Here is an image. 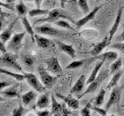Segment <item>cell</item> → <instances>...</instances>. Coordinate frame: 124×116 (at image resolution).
Returning <instances> with one entry per match:
<instances>
[{"mask_svg":"<svg viewBox=\"0 0 124 116\" xmlns=\"http://www.w3.org/2000/svg\"><path fill=\"white\" fill-rule=\"evenodd\" d=\"M0 72H1V73H3V74H6V75H9L12 77H13V78L17 81H23V80H26L24 73H13L12 71H8V70H6V69H4L3 67H2L1 69H0Z\"/></svg>","mask_w":124,"mask_h":116,"instance_id":"obj_24","label":"cell"},{"mask_svg":"<svg viewBox=\"0 0 124 116\" xmlns=\"http://www.w3.org/2000/svg\"><path fill=\"white\" fill-rule=\"evenodd\" d=\"M108 45H109V43H108V36H106L102 41L94 46V47L92 48V50L90 52L91 55L92 57L99 56V54H101V53L103 51V50L106 47H107Z\"/></svg>","mask_w":124,"mask_h":116,"instance_id":"obj_16","label":"cell"},{"mask_svg":"<svg viewBox=\"0 0 124 116\" xmlns=\"http://www.w3.org/2000/svg\"><path fill=\"white\" fill-rule=\"evenodd\" d=\"M105 60H99L98 62L96 63L95 66V67L93 68L92 70V71L91 73V74L90 76H89V77L88 78L87 81H86V84L88 85V84H90L91 83H92L93 81H94L95 80V78L97 77V76H98L99 74V70L102 68V65L104 64L105 63Z\"/></svg>","mask_w":124,"mask_h":116,"instance_id":"obj_21","label":"cell"},{"mask_svg":"<svg viewBox=\"0 0 124 116\" xmlns=\"http://www.w3.org/2000/svg\"><path fill=\"white\" fill-rule=\"evenodd\" d=\"M48 10L46 9H39V8H37V9H32L28 12V15L30 17H34V16H39V15H48L49 13Z\"/></svg>","mask_w":124,"mask_h":116,"instance_id":"obj_32","label":"cell"},{"mask_svg":"<svg viewBox=\"0 0 124 116\" xmlns=\"http://www.w3.org/2000/svg\"><path fill=\"white\" fill-rule=\"evenodd\" d=\"M50 101H51V97L50 98L49 93L46 92L39 97V98L36 103V108L38 110L46 109L50 106Z\"/></svg>","mask_w":124,"mask_h":116,"instance_id":"obj_14","label":"cell"},{"mask_svg":"<svg viewBox=\"0 0 124 116\" xmlns=\"http://www.w3.org/2000/svg\"><path fill=\"white\" fill-rule=\"evenodd\" d=\"M26 31L17 33L13 35V36L7 44V50L13 53H18L23 46V40L25 37Z\"/></svg>","mask_w":124,"mask_h":116,"instance_id":"obj_5","label":"cell"},{"mask_svg":"<svg viewBox=\"0 0 124 116\" xmlns=\"http://www.w3.org/2000/svg\"><path fill=\"white\" fill-rule=\"evenodd\" d=\"M26 77V80L30 87L37 92L42 93L45 91L46 87L42 83V81L38 79V77L33 73H23Z\"/></svg>","mask_w":124,"mask_h":116,"instance_id":"obj_8","label":"cell"},{"mask_svg":"<svg viewBox=\"0 0 124 116\" xmlns=\"http://www.w3.org/2000/svg\"><path fill=\"white\" fill-rule=\"evenodd\" d=\"M67 106L68 105L64 102L62 103V110H61V115H62V116H68L70 114H71L70 111H68V109L67 108Z\"/></svg>","mask_w":124,"mask_h":116,"instance_id":"obj_41","label":"cell"},{"mask_svg":"<svg viewBox=\"0 0 124 116\" xmlns=\"http://www.w3.org/2000/svg\"><path fill=\"white\" fill-rule=\"evenodd\" d=\"M124 88V85L123 86H116L115 87L112 88V91L111 92V94L109 96L108 102L105 106V109L106 111H108L110 109V108L113 105H119L120 98H121V94H122V91Z\"/></svg>","mask_w":124,"mask_h":116,"instance_id":"obj_7","label":"cell"},{"mask_svg":"<svg viewBox=\"0 0 124 116\" xmlns=\"http://www.w3.org/2000/svg\"><path fill=\"white\" fill-rule=\"evenodd\" d=\"M35 41L37 46L41 49H46L52 44V41L48 38L44 37L40 35H35Z\"/></svg>","mask_w":124,"mask_h":116,"instance_id":"obj_22","label":"cell"},{"mask_svg":"<svg viewBox=\"0 0 124 116\" xmlns=\"http://www.w3.org/2000/svg\"><path fill=\"white\" fill-rule=\"evenodd\" d=\"M68 1H69L70 2L73 3V4H75V3L78 2V0H68Z\"/></svg>","mask_w":124,"mask_h":116,"instance_id":"obj_48","label":"cell"},{"mask_svg":"<svg viewBox=\"0 0 124 116\" xmlns=\"http://www.w3.org/2000/svg\"><path fill=\"white\" fill-rule=\"evenodd\" d=\"M22 61L27 68L32 69L33 67L35 59L33 56L31 55H23L22 57Z\"/></svg>","mask_w":124,"mask_h":116,"instance_id":"obj_30","label":"cell"},{"mask_svg":"<svg viewBox=\"0 0 124 116\" xmlns=\"http://www.w3.org/2000/svg\"><path fill=\"white\" fill-rule=\"evenodd\" d=\"M95 59H98L99 60H105L109 62H114L119 58V53L116 51H113V50H110V51H107L106 53H101L99 56L95 57Z\"/></svg>","mask_w":124,"mask_h":116,"instance_id":"obj_20","label":"cell"},{"mask_svg":"<svg viewBox=\"0 0 124 116\" xmlns=\"http://www.w3.org/2000/svg\"><path fill=\"white\" fill-rule=\"evenodd\" d=\"M98 32L95 29H85L81 33H80V35L84 36L85 39H88V40L95 39L98 36Z\"/></svg>","mask_w":124,"mask_h":116,"instance_id":"obj_31","label":"cell"},{"mask_svg":"<svg viewBox=\"0 0 124 116\" xmlns=\"http://www.w3.org/2000/svg\"><path fill=\"white\" fill-rule=\"evenodd\" d=\"M51 97V115H54L55 113H58V112H61L62 110V104H60L59 102L56 100L55 97L53 94L50 95Z\"/></svg>","mask_w":124,"mask_h":116,"instance_id":"obj_28","label":"cell"},{"mask_svg":"<svg viewBox=\"0 0 124 116\" xmlns=\"http://www.w3.org/2000/svg\"><path fill=\"white\" fill-rule=\"evenodd\" d=\"M81 116H91V109L88 106L85 105L81 110Z\"/></svg>","mask_w":124,"mask_h":116,"instance_id":"obj_39","label":"cell"},{"mask_svg":"<svg viewBox=\"0 0 124 116\" xmlns=\"http://www.w3.org/2000/svg\"><path fill=\"white\" fill-rule=\"evenodd\" d=\"M45 63L46 64V70L50 73L56 75H61L63 73V71H62L59 60L57 57H50L45 61Z\"/></svg>","mask_w":124,"mask_h":116,"instance_id":"obj_9","label":"cell"},{"mask_svg":"<svg viewBox=\"0 0 124 116\" xmlns=\"http://www.w3.org/2000/svg\"><path fill=\"white\" fill-rule=\"evenodd\" d=\"M123 12V7L121 6L118 11L117 15H116V19L113 22V25L112 26V28L109 31V35H108V43H109V45L111 44L112 39L113 38L114 35L116 34V32H117V30L119 29V24H120V22H121V19H122Z\"/></svg>","mask_w":124,"mask_h":116,"instance_id":"obj_13","label":"cell"},{"mask_svg":"<svg viewBox=\"0 0 124 116\" xmlns=\"http://www.w3.org/2000/svg\"><path fill=\"white\" fill-rule=\"evenodd\" d=\"M16 0H6V3H9V4H12L13 2H14Z\"/></svg>","mask_w":124,"mask_h":116,"instance_id":"obj_47","label":"cell"},{"mask_svg":"<svg viewBox=\"0 0 124 116\" xmlns=\"http://www.w3.org/2000/svg\"><path fill=\"white\" fill-rule=\"evenodd\" d=\"M19 87L18 84H14L12 86L7 87L4 90L1 91V95L6 98H18L19 94L17 91V88Z\"/></svg>","mask_w":124,"mask_h":116,"instance_id":"obj_18","label":"cell"},{"mask_svg":"<svg viewBox=\"0 0 124 116\" xmlns=\"http://www.w3.org/2000/svg\"><path fill=\"white\" fill-rule=\"evenodd\" d=\"M86 105L88 106L91 110L96 111L97 113L99 114L101 116H105V115H107V111H106V109H102V108H101L99 106H95V105H94V104H92L91 103H88Z\"/></svg>","mask_w":124,"mask_h":116,"instance_id":"obj_36","label":"cell"},{"mask_svg":"<svg viewBox=\"0 0 124 116\" xmlns=\"http://www.w3.org/2000/svg\"><path fill=\"white\" fill-rule=\"evenodd\" d=\"M68 0H59V2H60V3H61V7L63 8H64V6H65V4L68 2Z\"/></svg>","mask_w":124,"mask_h":116,"instance_id":"obj_46","label":"cell"},{"mask_svg":"<svg viewBox=\"0 0 124 116\" xmlns=\"http://www.w3.org/2000/svg\"><path fill=\"white\" fill-rule=\"evenodd\" d=\"M123 71H124V57L123 58Z\"/></svg>","mask_w":124,"mask_h":116,"instance_id":"obj_51","label":"cell"},{"mask_svg":"<svg viewBox=\"0 0 124 116\" xmlns=\"http://www.w3.org/2000/svg\"><path fill=\"white\" fill-rule=\"evenodd\" d=\"M72 116H78V115L76 114V113H74V114L72 115Z\"/></svg>","mask_w":124,"mask_h":116,"instance_id":"obj_52","label":"cell"},{"mask_svg":"<svg viewBox=\"0 0 124 116\" xmlns=\"http://www.w3.org/2000/svg\"><path fill=\"white\" fill-rule=\"evenodd\" d=\"M102 7V6H99L95 7L94 9H93L90 12V13H88L87 15H85L83 18L80 19L79 20H78L77 22H75L76 29H81V27H82L83 26H85V24H86V23H88L89 21L92 20V19L95 18L96 13H98V12L99 11V9H100Z\"/></svg>","mask_w":124,"mask_h":116,"instance_id":"obj_10","label":"cell"},{"mask_svg":"<svg viewBox=\"0 0 124 116\" xmlns=\"http://www.w3.org/2000/svg\"><path fill=\"white\" fill-rule=\"evenodd\" d=\"M85 60H74L71 63H70L67 67H66V69L67 70H75V69H78L81 67L85 64Z\"/></svg>","mask_w":124,"mask_h":116,"instance_id":"obj_34","label":"cell"},{"mask_svg":"<svg viewBox=\"0 0 124 116\" xmlns=\"http://www.w3.org/2000/svg\"><path fill=\"white\" fill-rule=\"evenodd\" d=\"M53 116H62L61 115V112H58V113H55V114H54Z\"/></svg>","mask_w":124,"mask_h":116,"instance_id":"obj_49","label":"cell"},{"mask_svg":"<svg viewBox=\"0 0 124 116\" xmlns=\"http://www.w3.org/2000/svg\"><path fill=\"white\" fill-rule=\"evenodd\" d=\"M57 26L60 27V28L62 29H68V30H71V31H75V29L70 24V23L65 20V19H59V20L56 21L55 22H54Z\"/></svg>","mask_w":124,"mask_h":116,"instance_id":"obj_29","label":"cell"},{"mask_svg":"<svg viewBox=\"0 0 124 116\" xmlns=\"http://www.w3.org/2000/svg\"><path fill=\"white\" fill-rule=\"evenodd\" d=\"M123 71H119L116 73H115L113 76H112V79L110 80L109 83L107 85V89H111V88H113L115 87L116 86H117L118 85V83H119V80L121 78V77L123 75Z\"/></svg>","mask_w":124,"mask_h":116,"instance_id":"obj_25","label":"cell"},{"mask_svg":"<svg viewBox=\"0 0 124 116\" xmlns=\"http://www.w3.org/2000/svg\"><path fill=\"white\" fill-rule=\"evenodd\" d=\"M16 10L17 13L19 16H26V15L28 13L27 8H26L25 4L23 3V0L19 4H17V5L16 6Z\"/></svg>","mask_w":124,"mask_h":116,"instance_id":"obj_33","label":"cell"},{"mask_svg":"<svg viewBox=\"0 0 124 116\" xmlns=\"http://www.w3.org/2000/svg\"><path fill=\"white\" fill-rule=\"evenodd\" d=\"M0 51H1L2 54L6 53L7 52V46L5 43L2 41H0Z\"/></svg>","mask_w":124,"mask_h":116,"instance_id":"obj_42","label":"cell"},{"mask_svg":"<svg viewBox=\"0 0 124 116\" xmlns=\"http://www.w3.org/2000/svg\"><path fill=\"white\" fill-rule=\"evenodd\" d=\"M37 94L35 90H30L29 91L26 92L25 94H23L21 97L23 105H25V106L30 105V104L35 101V99L37 98Z\"/></svg>","mask_w":124,"mask_h":116,"instance_id":"obj_19","label":"cell"},{"mask_svg":"<svg viewBox=\"0 0 124 116\" xmlns=\"http://www.w3.org/2000/svg\"><path fill=\"white\" fill-rule=\"evenodd\" d=\"M38 73L40 74V80L47 89H51L54 85L56 84L58 77H59V75H51L47 70L45 69L43 66H40L38 67Z\"/></svg>","mask_w":124,"mask_h":116,"instance_id":"obj_6","label":"cell"},{"mask_svg":"<svg viewBox=\"0 0 124 116\" xmlns=\"http://www.w3.org/2000/svg\"><path fill=\"white\" fill-rule=\"evenodd\" d=\"M43 1H44V0H34L35 5H36L37 8H39V9H40V6H41V4H42Z\"/></svg>","mask_w":124,"mask_h":116,"instance_id":"obj_45","label":"cell"},{"mask_svg":"<svg viewBox=\"0 0 124 116\" xmlns=\"http://www.w3.org/2000/svg\"><path fill=\"white\" fill-rule=\"evenodd\" d=\"M110 48L117 50L120 53H124V42H118L110 46Z\"/></svg>","mask_w":124,"mask_h":116,"instance_id":"obj_38","label":"cell"},{"mask_svg":"<svg viewBox=\"0 0 124 116\" xmlns=\"http://www.w3.org/2000/svg\"><path fill=\"white\" fill-rule=\"evenodd\" d=\"M37 116H50L51 115V112H50L47 109L38 110L37 111Z\"/></svg>","mask_w":124,"mask_h":116,"instance_id":"obj_40","label":"cell"},{"mask_svg":"<svg viewBox=\"0 0 124 116\" xmlns=\"http://www.w3.org/2000/svg\"><path fill=\"white\" fill-rule=\"evenodd\" d=\"M26 112V109L21 104H19V107L16 108L13 111L12 116H23Z\"/></svg>","mask_w":124,"mask_h":116,"instance_id":"obj_37","label":"cell"},{"mask_svg":"<svg viewBox=\"0 0 124 116\" xmlns=\"http://www.w3.org/2000/svg\"><path fill=\"white\" fill-rule=\"evenodd\" d=\"M109 74H110L109 69H106V68L102 69V71L99 72V73L98 74V76H97L95 80L90 84H88V87H87L86 90H85L82 94L78 97V98L80 99L82 98V97H84L85 95L95 92L97 91V89L101 86V84H102L103 81L107 78Z\"/></svg>","mask_w":124,"mask_h":116,"instance_id":"obj_2","label":"cell"},{"mask_svg":"<svg viewBox=\"0 0 124 116\" xmlns=\"http://www.w3.org/2000/svg\"><path fill=\"white\" fill-rule=\"evenodd\" d=\"M17 20H18V19H15V20L12 22L9 25V26L6 27V28L1 33V35H0L1 41L4 42L5 44H6V42L9 41V40L12 38V35H13L14 26L16 25V23Z\"/></svg>","mask_w":124,"mask_h":116,"instance_id":"obj_17","label":"cell"},{"mask_svg":"<svg viewBox=\"0 0 124 116\" xmlns=\"http://www.w3.org/2000/svg\"><path fill=\"white\" fill-rule=\"evenodd\" d=\"M56 96L57 98H61V100H63V102L67 104V105L72 108L74 110H77V109H79L80 108V104H79V101L78 98H75L72 97V94H70L68 96H64V95H61L59 94H57Z\"/></svg>","mask_w":124,"mask_h":116,"instance_id":"obj_12","label":"cell"},{"mask_svg":"<svg viewBox=\"0 0 124 116\" xmlns=\"http://www.w3.org/2000/svg\"><path fill=\"white\" fill-rule=\"evenodd\" d=\"M78 5L80 7V9L82 10L83 13L87 15L88 13H89V6L88 4V0H78Z\"/></svg>","mask_w":124,"mask_h":116,"instance_id":"obj_35","label":"cell"},{"mask_svg":"<svg viewBox=\"0 0 124 116\" xmlns=\"http://www.w3.org/2000/svg\"><path fill=\"white\" fill-rule=\"evenodd\" d=\"M34 30L37 33L42 35H46V36H50L57 38H65L68 36H71L70 34L68 35L67 33L64 32L61 29L54 28L49 24H43L41 26H37L33 27Z\"/></svg>","mask_w":124,"mask_h":116,"instance_id":"obj_4","label":"cell"},{"mask_svg":"<svg viewBox=\"0 0 124 116\" xmlns=\"http://www.w3.org/2000/svg\"><path fill=\"white\" fill-rule=\"evenodd\" d=\"M105 96H106V90L103 88H102L98 93V94L95 98L94 102H93V104L95 106L101 107L104 103L105 100Z\"/></svg>","mask_w":124,"mask_h":116,"instance_id":"obj_27","label":"cell"},{"mask_svg":"<svg viewBox=\"0 0 124 116\" xmlns=\"http://www.w3.org/2000/svg\"><path fill=\"white\" fill-rule=\"evenodd\" d=\"M59 19H66V20H69L73 23L75 22L73 20L72 18L70 16V15L64 9H54L49 12L47 16L44 18V19H40L35 22V24L37 23H44V22H47V23H52L55 22L56 21L59 20Z\"/></svg>","mask_w":124,"mask_h":116,"instance_id":"obj_1","label":"cell"},{"mask_svg":"<svg viewBox=\"0 0 124 116\" xmlns=\"http://www.w3.org/2000/svg\"><path fill=\"white\" fill-rule=\"evenodd\" d=\"M11 83H9V82H6V81H2L1 82V91L4 90V89H6L7 87H9L11 86Z\"/></svg>","mask_w":124,"mask_h":116,"instance_id":"obj_43","label":"cell"},{"mask_svg":"<svg viewBox=\"0 0 124 116\" xmlns=\"http://www.w3.org/2000/svg\"><path fill=\"white\" fill-rule=\"evenodd\" d=\"M116 40L118 42H124V29H123V31L122 32V33L116 39Z\"/></svg>","mask_w":124,"mask_h":116,"instance_id":"obj_44","label":"cell"},{"mask_svg":"<svg viewBox=\"0 0 124 116\" xmlns=\"http://www.w3.org/2000/svg\"><path fill=\"white\" fill-rule=\"evenodd\" d=\"M85 84H86V77H85V75L83 74L78 77L75 84L73 85V87L70 90V94L72 95L75 94L78 97L81 94V93L83 92Z\"/></svg>","mask_w":124,"mask_h":116,"instance_id":"obj_11","label":"cell"},{"mask_svg":"<svg viewBox=\"0 0 124 116\" xmlns=\"http://www.w3.org/2000/svg\"><path fill=\"white\" fill-rule=\"evenodd\" d=\"M56 44L61 51L68 54V55L71 58H72V59H75V57H76L75 56L76 53H75V50L74 48L73 45L66 44L64 43L59 41V40H56Z\"/></svg>","mask_w":124,"mask_h":116,"instance_id":"obj_15","label":"cell"},{"mask_svg":"<svg viewBox=\"0 0 124 116\" xmlns=\"http://www.w3.org/2000/svg\"><path fill=\"white\" fill-rule=\"evenodd\" d=\"M122 66H123V59H122V58L119 57L116 60H115L114 62H112V64L110 65V67H109L110 74H114L115 73L120 71Z\"/></svg>","mask_w":124,"mask_h":116,"instance_id":"obj_26","label":"cell"},{"mask_svg":"<svg viewBox=\"0 0 124 116\" xmlns=\"http://www.w3.org/2000/svg\"><path fill=\"white\" fill-rule=\"evenodd\" d=\"M18 54L13 53H8L6 52V53L2 54L1 56V66L2 67H9L11 69H13L19 72L24 73L23 71V68L17 62L18 59Z\"/></svg>","mask_w":124,"mask_h":116,"instance_id":"obj_3","label":"cell"},{"mask_svg":"<svg viewBox=\"0 0 124 116\" xmlns=\"http://www.w3.org/2000/svg\"><path fill=\"white\" fill-rule=\"evenodd\" d=\"M22 22H23V26H24V28H25V30L26 31V33H28L30 35L33 42H34L35 41V34H34L35 30L33 29V26H31L30 22H29L28 19L26 18V16L22 17Z\"/></svg>","mask_w":124,"mask_h":116,"instance_id":"obj_23","label":"cell"},{"mask_svg":"<svg viewBox=\"0 0 124 116\" xmlns=\"http://www.w3.org/2000/svg\"><path fill=\"white\" fill-rule=\"evenodd\" d=\"M23 1H25V2H34V0H23Z\"/></svg>","mask_w":124,"mask_h":116,"instance_id":"obj_50","label":"cell"}]
</instances>
